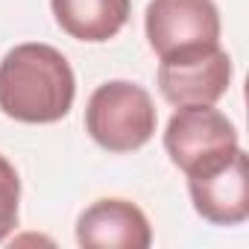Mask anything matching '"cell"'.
<instances>
[{
	"instance_id": "cell-1",
	"label": "cell",
	"mask_w": 249,
	"mask_h": 249,
	"mask_svg": "<svg viewBox=\"0 0 249 249\" xmlns=\"http://www.w3.org/2000/svg\"><path fill=\"white\" fill-rule=\"evenodd\" d=\"M73 97V68L50 44H18L0 62V111L18 123H56L68 117Z\"/></svg>"
},
{
	"instance_id": "cell-2",
	"label": "cell",
	"mask_w": 249,
	"mask_h": 249,
	"mask_svg": "<svg viewBox=\"0 0 249 249\" xmlns=\"http://www.w3.org/2000/svg\"><path fill=\"white\" fill-rule=\"evenodd\" d=\"M159 111L147 88L129 79L103 82L85 106V132L108 153H135L156 135Z\"/></svg>"
},
{
	"instance_id": "cell-3",
	"label": "cell",
	"mask_w": 249,
	"mask_h": 249,
	"mask_svg": "<svg viewBox=\"0 0 249 249\" xmlns=\"http://www.w3.org/2000/svg\"><path fill=\"white\" fill-rule=\"evenodd\" d=\"M237 147L234 123L214 106H179L164 129V150L185 176L229 161Z\"/></svg>"
},
{
	"instance_id": "cell-4",
	"label": "cell",
	"mask_w": 249,
	"mask_h": 249,
	"mask_svg": "<svg viewBox=\"0 0 249 249\" xmlns=\"http://www.w3.org/2000/svg\"><path fill=\"white\" fill-rule=\"evenodd\" d=\"M231 85V59L217 47H194L164 56L159 91L170 106H214Z\"/></svg>"
},
{
	"instance_id": "cell-5",
	"label": "cell",
	"mask_w": 249,
	"mask_h": 249,
	"mask_svg": "<svg viewBox=\"0 0 249 249\" xmlns=\"http://www.w3.org/2000/svg\"><path fill=\"white\" fill-rule=\"evenodd\" d=\"M144 30L159 59L194 47H217L220 12L214 0H150Z\"/></svg>"
},
{
	"instance_id": "cell-6",
	"label": "cell",
	"mask_w": 249,
	"mask_h": 249,
	"mask_svg": "<svg viewBox=\"0 0 249 249\" xmlns=\"http://www.w3.org/2000/svg\"><path fill=\"white\" fill-rule=\"evenodd\" d=\"M188 194L202 220L214 226H240L249 217L246 153L237 147L229 161L188 176Z\"/></svg>"
},
{
	"instance_id": "cell-7",
	"label": "cell",
	"mask_w": 249,
	"mask_h": 249,
	"mask_svg": "<svg viewBox=\"0 0 249 249\" xmlns=\"http://www.w3.org/2000/svg\"><path fill=\"white\" fill-rule=\"evenodd\" d=\"M76 243L88 249H147L153 229L129 199H97L76 220Z\"/></svg>"
},
{
	"instance_id": "cell-8",
	"label": "cell",
	"mask_w": 249,
	"mask_h": 249,
	"mask_svg": "<svg viewBox=\"0 0 249 249\" xmlns=\"http://www.w3.org/2000/svg\"><path fill=\"white\" fill-rule=\"evenodd\" d=\"M50 9L62 33L76 41L103 44L126 27L132 0H50Z\"/></svg>"
},
{
	"instance_id": "cell-9",
	"label": "cell",
	"mask_w": 249,
	"mask_h": 249,
	"mask_svg": "<svg viewBox=\"0 0 249 249\" xmlns=\"http://www.w3.org/2000/svg\"><path fill=\"white\" fill-rule=\"evenodd\" d=\"M18 211H21V179L12 161L0 156V243L15 231Z\"/></svg>"
}]
</instances>
